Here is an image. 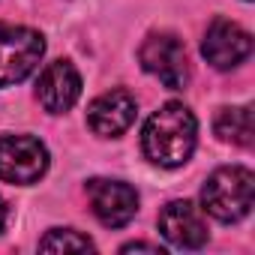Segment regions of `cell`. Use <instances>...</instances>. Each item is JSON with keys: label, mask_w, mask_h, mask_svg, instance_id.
<instances>
[{"label": "cell", "mask_w": 255, "mask_h": 255, "mask_svg": "<svg viewBox=\"0 0 255 255\" xmlns=\"http://www.w3.org/2000/svg\"><path fill=\"white\" fill-rule=\"evenodd\" d=\"M195 132H198V123L192 111L180 102H168L147 120L141 144L150 162L162 168H177L192 156Z\"/></svg>", "instance_id": "1"}, {"label": "cell", "mask_w": 255, "mask_h": 255, "mask_svg": "<svg viewBox=\"0 0 255 255\" xmlns=\"http://www.w3.org/2000/svg\"><path fill=\"white\" fill-rule=\"evenodd\" d=\"M252 198H255V177L243 165L216 168L201 189L204 210L219 222H240L252 210Z\"/></svg>", "instance_id": "2"}, {"label": "cell", "mask_w": 255, "mask_h": 255, "mask_svg": "<svg viewBox=\"0 0 255 255\" xmlns=\"http://www.w3.org/2000/svg\"><path fill=\"white\" fill-rule=\"evenodd\" d=\"M45 39L30 27L0 21V87L24 81L42 60Z\"/></svg>", "instance_id": "3"}, {"label": "cell", "mask_w": 255, "mask_h": 255, "mask_svg": "<svg viewBox=\"0 0 255 255\" xmlns=\"http://www.w3.org/2000/svg\"><path fill=\"white\" fill-rule=\"evenodd\" d=\"M138 60L168 90H183L186 81H189L186 45L174 33H150L138 48Z\"/></svg>", "instance_id": "4"}, {"label": "cell", "mask_w": 255, "mask_h": 255, "mask_svg": "<svg viewBox=\"0 0 255 255\" xmlns=\"http://www.w3.org/2000/svg\"><path fill=\"white\" fill-rule=\"evenodd\" d=\"M48 168V150L39 138L30 135H3L0 138V180L6 183H36Z\"/></svg>", "instance_id": "5"}, {"label": "cell", "mask_w": 255, "mask_h": 255, "mask_svg": "<svg viewBox=\"0 0 255 255\" xmlns=\"http://www.w3.org/2000/svg\"><path fill=\"white\" fill-rule=\"evenodd\" d=\"M87 198L105 228H123L138 210V192L120 180H90Z\"/></svg>", "instance_id": "6"}, {"label": "cell", "mask_w": 255, "mask_h": 255, "mask_svg": "<svg viewBox=\"0 0 255 255\" xmlns=\"http://www.w3.org/2000/svg\"><path fill=\"white\" fill-rule=\"evenodd\" d=\"M201 54L216 69H231V66L243 63L252 54V36L240 24L225 21V18H216L207 27V36L201 42Z\"/></svg>", "instance_id": "7"}, {"label": "cell", "mask_w": 255, "mask_h": 255, "mask_svg": "<svg viewBox=\"0 0 255 255\" xmlns=\"http://www.w3.org/2000/svg\"><path fill=\"white\" fill-rule=\"evenodd\" d=\"M36 96L42 102L45 111L51 114H63L69 111L78 96H81V75L69 60H54L42 69L39 84H36Z\"/></svg>", "instance_id": "8"}, {"label": "cell", "mask_w": 255, "mask_h": 255, "mask_svg": "<svg viewBox=\"0 0 255 255\" xmlns=\"http://www.w3.org/2000/svg\"><path fill=\"white\" fill-rule=\"evenodd\" d=\"M135 111L138 108H135V99H132L129 90H108V93H102L99 99L90 102L87 126L96 135L111 138V135H120V132L129 129L132 120H135Z\"/></svg>", "instance_id": "9"}, {"label": "cell", "mask_w": 255, "mask_h": 255, "mask_svg": "<svg viewBox=\"0 0 255 255\" xmlns=\"http://www.w3.org/2000/svg\"><path fill=\"white\" fill-rule=\"evenodd\" d=\"M159 231L177 249H201L207 243V225L198 207L189 201H171L159 213Z\"/></svg>", "instance_id": "10"}, {"label": "cell", "mask_w": 255, "mask_h": 255, "mask_svg": "<svg viewBox=\"0 0 255 255\" xmlns=\"http://www.w3.org/2000/svg\"><path fill=\"white\" fill-rule=\"evenodd\" d=\"M216 135L222 141H231L237 147H249L252 144V108L249 105H234V108H222L216 114Z\"/></svg>", "instance_id": "11"}, {"label": "cell", "mask_w": 255, "mask_h": 255, "mask_svg": "<svg viewBox=\"0 0 255 255\" xmlns=\"http://www.w3.org/2000/svg\"><path fill=\"white\" fill-rule=\"evenodd\" d=\"M39 249L42 252H87V249H93V243H90V237H81L72 228H54L39 240Z\"/></svg>", "instance_id": "12"}, {"label": "cell", "mask_w": 255, "mask_h": 255, "mask_svg": "<svg viewBox=\"0 0 255 255\" xmlns=\"http://www.w3.org/2000/svg\"><path fill=\"white\" fill-rule=\"evenodd\" d=\"M135 249H144V252H162V249L153 246V243H126V246H123V252H135Z\"/></svg>", "instance_id": "13"}, {"label": "cell", "mask_w": 255, "mask_h": 255, "mask_svg": "<svg viewBox=\"0 0 255 255\" xmlns=\"http://www.w3.org/2000/svg\"><path fill=\"white\" fill-rule=\"evenodd\" d=\"M3 222H6V204H3V198H0V228H3Z\"/></svg>", "instance_id": "14"}]
</instances>
